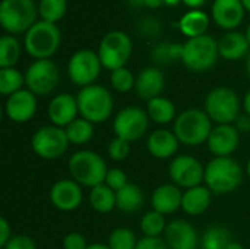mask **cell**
Returning <instances> with one entry per match:
<instances>
[{"label": "cell", "mask_w": 250, "mask_h": 249, "mask_svg": "<svg viewBox=\"0 0 250 249\" xmlns=\"http://www.w3.org/2000/svg\"><path fill=\"white\" fill-rule=\"evenodd\" d=\"M132 7H141V6H145V0H126Z\"/></svg>", "instance_id": "f907efd6"}, {"label": "cell", "mask_w": 250, "mask_h": 249, "mask_svg": "<svg viewBox=\"0 0 250 249\" xmlns=\"http://www.w3.org/2000/svg\"><path fill=\"white\" fill-rule=\"evenodd\" d=\"M249 50L246 35L239 31H229L218 40L220 56L226 60H240L249 54Z\"/></svg>", "instance_id": "cb8c5ba5"}, {"label": "cell", "mask_w": 250, "mask_h": 249, "mask_svg": "<svg viewBox=\"0 0 250 249\" xmlns=\"http://www.w3.org/2000/svg\"><path fill=\"white\" fill-rule=\"evenodd\" d=\"M25 84V75H22L15 68H1L0 69V92L3 95H12L22 90Z\"/></svg>", "instance_id": "e575fe53"}, {"label": "cell", "mask_w": 250, "mask_h": 249, "mask_svg": "<svg viewBox=\"0 0 250 249\" xmlns=\"http://www.w3.org/2000/svg\"><path fill=\"white\" fill-rule=\"evenodd\" d=\"M60 81V72L57 65L51 59L35 60L25 72L26 90L34 92L37 97L51 94Z\"/></svg>", "instance_id": "8fae6325"}, {"label": "cell", "mask_w": 250, "mask_h": 249, "mask_svg": "<svg viewBox=\"0 0 250 249\" xmlns=\"http://www.w3.org/2000/svg\"><path fill=\"white\" fill-rule=\"evenodd\" d=\"M83 198L82 186L73 179H62L57 181L50 189L51 204L60 211H72L76 210Z\"/></svg>", "instance_id": "2e32d148"}, {"label": "cell", "mask_w": 250, "mask_h": 249, "mask_svg": "<svg viewBox=\"0 0 250 249\" xmlns=\"http://www.w3.org/2000/svg\"><path fill=\"white\" fill-rule=\"evenodd\" d=\"M179 138L173 131L167 129H157L154 131L146 141V148L149 154L155 158H170L179 150Z\"/></svg>", "instance_id": "7402d4cb"}, {"label": "cell", "mask_w": 250, "mask_h": 249, "mask_svg": "<svg viewBox=\"0 0 250 249\" xmlns=\"http://www.w3.org/2000/svg\"><path fill=\"white\" fill-rule=\"evenodd\" d=\"M182 198L183 194L179 186H176L174 183H164L154 191L151 198V205L152 210L167 216V214H173L182 207Z\"/></svg>", "instance_id": "603a6c76"}, {"label": "cell", "mask_w": 250, "mask_h": 249, "mask_svg": "<svg viewBox=\"0 0 250 249\" xmlns=\"http://www.w3.org/2000/svg\"><path fill=\"white\" fill-rule=\"evenodd\" d=\"M164 241L170 249H196L199 238L195 227L186 220H174L167 225Z\"/></svg>", "instance_id": "ffe728a7"}, {"label": "cell", "mask_w": 250, "mask_h": 249, "mask_svg": "<svg viewBox=\"0 0 250 249\" xmlns=\"http://www.w3.org/2000/svg\"><path fill=\"white\" fill-rule=\"evenodd\" d=\"M245 6L242 0H214L212 19L214 22L227 31L237 28L245 18Z\"/></svg>", "instance_id": "ac0fdd59"}, {"label": "cell", "mask_w": 250, "mask_h": 249, "mask_svg": "<svg viewBox=\"0 0 250 249\" xmlns=\"http://www.w3.org/2000/svg\"><path fill=\"white\" fill-rule=\"evenodd\" d=\"M107 245L111 249H136L138 239L133 230L127 227H117L110 233Z\"/></svg>", "instance_id": "8d00e7d4"}, {"label": "cell", "mask_w": 250, "mask_h": 249, "mask_svg": "<svg viewBox=\"0 0 250 249\" xmlns=\"http://www.w3.org/2000/svg\"><path fill=\"white\" fill-rule=\"evenodd\" d=\"M177 26L183 35L189 38H196L207 34V29L209 26V18L201 9H190L180 18Z\"/></svg>", "instance_id": "484cf974"}, {"label": "cell", "mask_w": 250, "mask_h": 249, "mask_svg": "<svg viewBox=\"0 0 250 249\" xmlns=\"http://www.w3.org/2000/svg\"><path fill=\"white\" fill-rule=\"evenodd\" d=\"M21 57V44L15 35L4 34L0 38V69L13 68Z\"/></svg>", "instance_id": "1f68e13d"}, {"label": "cell", "mask_w": 250, "mask_h": 249, "mask_svg": "<svg viewBox=\"0 0 250 249\" xmlns=\"http://www.w3.org/2000/svg\"><path fill=\"white\" fill-rule=\"evenodd\" d=\"M233 125L236 126L239 134H248L250 132V116H248L246 113L239 114V117L236 119V122Z\"/></svg>", "instance_id": "bcb514c9"}, {"label": "cell", "mask_w": 250, "mask_h": 249, "mask_svg": "<svg viewBox=\"0 0 250 249\" xmlns=\"http://www.w3.org/2000/svg\"><path fill=\"white\" fill-rule=\"evenodd\" d=\"M110 82H111V87L116 91H119V92H129L130 90L135 88L136 76H133V73L125 66V68H120V69H116V70L111 72Z\"/></svg>", "instance_id": "74e56055"}, {"label": "cell", "mask_w": 250, "mask_h": 249, "mask_svg": "<svg viewBox=\"0 0 250 249\" xmlns=\"http://www.w3.org/2000/svg\"><path fill=\"white\" fill-rule=\"evenodd\" d=\"M38 15V4L35 0H1L0 3V25L10 34L26 32L35 22Z\"/></svg>", "instance_id": "8992f818"}, {"label": "cell", "mask_w": 250, "mask_h": 249, "mask_svg": "<svg viewBox=\"0 0 250 249\" xmlns=\"http://www.w3.org/2000/svg\"><path fill=\"white\" fill-rule=\"evenodd\" d=\"M148 128L149 116L138 106H129L122 109L113 120V131L116 136L127 142H135L141 139L146 134Z\"/></svg>", "instance_id": "4fadbf2b"}, {"label": "cell", "mask_w": 250, "mask_h": 249, "mask_svg": "<svg viewBox=\"0 0 250 249\" xmlns=\"http://www.w3.org/2000/svg\"><path fill=\"white\" fill-rule=\"evenodd\" d=\"M243 169L231 157H214L205 167V183L212 194L226 195L239 188Z\"/></svg>", "instance_id": "6da1fadb"}, {"label": "cell", "mask_w": 250, "mask_h": 249, "mask_svg": "<svg viewBox=\"0 0 250 249\" xmlns=\"http://www.w3.org/2000/svg\"><path fill=\"white\" fill-rule=\"evenodd\" d=\"M133 50V43L125 31L113 29L107 32L98 45V56L103 68L108 70H116L125 68L130 59Z\"/></svg>", "instance_id": "9c48e42d"}, {"label": "cell", "mask_w": 250, "mask_h": 249, "mask_svg": "<svg viewBox=\"0 0 250 249\" xmlns=\"http://www.w3.org/2000/svg\"><path fill=\"white\" fill-rule=\"evenodd\" d=\"M246 73H248V76L250 78V53L248 54V57H246Z\"/></svg>", "instance_id": "11a10c76"}, {"label": "cell", "mask_w": 250, "mask_h": 249, "mask_svg": "<svg viewBox=\"0 0 250 249\" xmlns=\"http://www.w3.org/2000/svg\"><path fill=\"white\" fill-rule=\"evenodd\" d=\"M212 201V192L208 186H195L190 189H186L183 192L182 198V208L189 216H201L204 214Z\"/></svg>", "instance_id": "d4e9b609"}, {"label": "cell", "mask_w": 250, "mask_h": 249, "mask_svg": "<svg viewBox=\"0 0 250 249\" xmlns=\"http://www.w3.org/2000/svg\"><path fill=\"white\" fill-rule=\"evenodd\" d=\"M144 192L136 183L129 182L125 188L116 192V207L125 214L136 213L144 205Z\"/></svg>", "instance_id": "4316f807"}, {"label": "cell", "mask_w": 250, "mask_h": 249, "mask_svg": "<svg viewBox=\"0 0 250 249\" xmlns=\"http://www.w3.org/2000/svg\"><path fill=\"white\" fill-rule=\"evenodd\" d=\"M173 132L182 144L196 147L208 141L212 132V120L205 110L188 109L176 117Z\"/></svg>", "instance_id": "7a4b0ae2"}, {"label": "cell", "mask_w": 250, "mask_h": 249, "mask_svg": "<svg viewBox=\"0 0 250 249\" xmlns=\"http://www.w3.org/2000/svg\"><path fill=\"white\" fill-rule=\"evenodd\" d=\"M167 223H166V216L152 210L146 213L141 219V232L144 236L148 238H161V235L166 232Z\"/></svg>", "instance_id": "d590c367"}, {"label": "cell", "mask_w": 250, "mask_h": 249, "mask_svg": "<svg viewBox=\"0 0 250 249\" xmlns=\"http://www.w3.org/2000/svg\"><path fill=\"white\" fill-rule=\"evenodd\" d=\"M231 242V233L223 226H212L201 238L202 249H226Z\"/></svg>", "instance_id": "d6a6232c"}, {"label": "cell", "mask_w": 250, "mask_h": 249, "mask_svg": "<svg viewBox=\"0 0 250 249\" xmlns=\"http://www.w3.org/2000/svg\"><path fill=\"white\" fill-rule=\"evenodd\" d=\"M146 113L149 119L155 123L166 125L170 123L176 116V107L173 101H170L166 97H157L148 101L146 104Z\"/></svg>", "instance_id": "83f0119b"}, {"label": "cell", "mask_w": 250, "mask_h": 249, "mask_svg": "<svg viewBox=\"0 0 250 249\" xmlns=\"http://www.w3.org/2000/svg\"><path fill=\"white\" fill-rule=\"evenodd\" d=\"M136 31L141 37L146 40H154L161 34V23L154 16H145L138 22Z\"/></svg>", "instance_id": "f35d334b"}, {"label": "cell", "mask_w": 250, "mask_h": 249, "mask_svg": "<svg viewBox=\"0 0 250 249\" xmlns=\"http://www.w3.org/2000/svg\"><path fill=\"white\" fill-rule=\"evenodd\" d=\"M182 0H164V4H167V6H176V4H179Z\"/></svg>", "instance_id": "db71d44e"}, {"label": "cell", "mask_w": 250, "mask_h": 249, "mask_svg": "<svg viewBox=\"0 0 250 249\" xmlns=\"http://www.w3.org/2000/svg\"><path fill=\"white\" fill-rule=\"evenodd\" d=\"M242 3H243V6H245V9L250 12V0H242Z\"/></svg>", "instance_id": "9f6ffc18"}, {"label": "cell", "mask_w": 250, "mask_h": 249, "mask_svg": "<svg viewBox=\"0 0 250 249\" xmlns=\"http://www.w3.org/2000/svg\"><path fill=\"white\" fill-rule=\"evenodd\" d=\"M166 79L161 69L155 66H149L142 69L135 82V91L141 100H145L146 103L152 98L161 97V92L164 91Z\"/></svg>", "instance_id": "44dd1931"}, {"label": "cell", "mask_w": 250, "mask_h": 249, "mask_svg": "<svg viewBox=\"0 0 250 249\" xmlns=\"http://www.w3.org/2000/svg\"><path fill=\"white\" fill-rule=\"evenodd\" d=\"M69 172L73 181L81 186L94 188L105 182L107 164L104 158L95 151L82 150L75 153L69 160Z\"/></svg>", "instance_id": "3957f363"}, {"label": "cell", "mask_w": 250, "mask_h": 249, "mask_svg": "<svg viewBox=\"0 0 250 249\" xmlns=\"http://www.w3.org/2000/svg\"><path fill=\"white\" fill-rule=\"evenodd\" d=\"M188 7H192V9H199L201 6H204V3L207 0H182Z\"/></svg>", "instance_id": "7dc6e473"}, {"label": "cell", "mask_w": 250, "mask_h": 249, "mask_svg": "<svg viewBox=\"0 0 250 249\" xmlns=\"http://www.w3.org/2000/svg\"><path fill=\"white\" fill-rule=\"evenodd\" d=\"M240 142V134L234 125H217L207 141L208 150L215 157H231Z\"/></svg>", "instance_id": "e0dca14e"}, {"label": "cell", "mask_w": 250, "mask_h": 249, "mask_svg": "<svg viewBox=\"0 0 250 249\" xmlns=\"http://www.w3.org/2000/svg\"><path fill=\"white\" fill-rule=\"evenodd\" d=\"M108 188H111L114 192L120 191L122 188H125L129 182H127V176L122 169H108L107 176H105V182H104Z\"/></svg>", "instance_id": "60d3db41"}, {"label": "cell", "mask_w": 250, "mask_h": 249, "mask_svg": "<svg viewBox=\"0 0 250 249\" xmlns=\"http://www.w3.org/2000/svg\"><path fill=\"white\" fill-rule=\"evenodd\" d=\"M63 248L64 249H86L88 244L82 233L70 232L63 238Z\"/></svg>", "instance_id": "7bdbcfd3"}, {"label": "cell", "mask_w": 250, "mask_h": 249, "mask_svg": "<svg viewBox=\"0 0 250 249\" xmlns=\"http://www.w3.org/2000/svg\"><path fill=\"white\" fill-rule=\"evenodd\" d=\"M246 172H248V176L250 178V158L249 161H248V166H246Z\"/></svg>", "instance_id": "680465c9"}, {"label": "cell", "mask_w": 250, "mask_h": 249, "mask_svg": "<svg viewBox=\"0 0 250 249\" xmlns=\"http://www.w3.org/2000/svg\"><path fill=\"white\" fill-rule=\"evenodd\" d=\"M130 153V142L116 136L110 141L108 144V156L114 161H122L125 160Z\"/></svg>", "instance_id": "ab89813d"}, {"label": "cell", "mask_w": 250, "mask_h": 249, "mask_svg": "<svg viewBox=\"0 0 250 249\" xmlns=\"http://www.w3.org/2000/svg\"><path fill=\"white\" fill-rule=\"evenodd\" d=\"M218 56V41L205 34L196 38H189L183 44L182 62L193 72H207L217 63Z\"/></svg>", "instance_id": "52a82bcc"}, {"label": "cell", "mask_w": 250, "mask_h": 249, "mask_svg": "<svg viewBox=\"0 0 250 249\" xmlns=\"http://www.w3.org/2000/svg\"><path fill=\"white\" fill-rule=\"evenodd\" d=\"M62 34L56 23L37 21L26 32L23 45L26 53L35 60L50 59L60 47Z\"/></svg>", "instance_id": "5b68a950"}, {"label": "cell", "mask_w": 250, "mask_h": 249, "mask_svg": "<svg viewBox=\"0 0 250 249\" xmlns=\"http://www.w3.org/2000/svg\"><path fill=\"white\" fill-rule=\"evenodd\" d=\"M81 117L89 120L91 123L105 122L113 112V95L103 85H88L81 88L76 95Z\"/></svg>", "instance_id": "277c9868"}, {"label": "cell", "mask_w": 250, "mask_h": 249, "mask_svg": "<svg viewBox=\"0 0 250 249\" xmlns=\"http://www.w3.org/2000/svg\"><path fill=\"white\" fill-rule=\"evenodd\" d=\"M89 205L101 214H107L116 208V192L105 183L94 186L89 192Z\"/></svg>", "instance_id": "f1b7e54d"}, {"label": "cell", "mask_w": 250, "mask_h": 249, "mask_svg": "<svg viewBox=\"0 0 250 249\" xmlns=\"http://www.w3.org/2000/svg\"><path fill=\"white\" fill-rule=\"evenodd\" d=\"M226 249H245L243 248V245L242 244H239V242H236V241H231L230 244H229V247Z\"/></svg>", "instance_id": "f5cc1de1"}, {"label": "cell", "mask_w": 250, "mask_h": 249, "mask_svg": "<svg viewBox=\"0 0 250 249\" xmlns=\"http://www.w3.org/2000/svg\"><path fill=\"white\" fill-rule=\"evenodd\" d=\"M246 40H248V43H249V45H250V23L248 25V28H246Z\"/></svg>", "instance_id": "6f0895ef"}, {"label": "cell", "mask_w": 250, "mask_h": 249, "mask_svg": "<svg viewBox=\"0 0 250 249\" xmlns=\"http://www.w3.org/2000/svg\"><path fill=\"white\" fill-rule=\"evenodd\" d=\"M37 95L29 90H21L7 97L4 103L6 116L15 123H26L37 113Z\"/></svg>", "instance_id": "9a60e30c"}, {"label": "cell", "mask_w": 250, "mask_h": 249, "mask_svg": "<svg viewBox=\"0 0 250 249\" xmlns=\"http://www.w3.org/2000/svg\"><path fill=\"white\" fill-rule=\"evenodd\" d=\"M12 239V229L6 219H0V247L4 248L6 244Z\"/></svg>", "instance_id": "f6af8a7d"}, {"label": "cell", "mask_w": 250, "mask_h": 249, "mask_svg": "<svg viewBox=\"0 0 250 249\" xmlns=\"http://www.w3.org/2000/svg\"><path fill=\"white\" fill-rule=\"evenodd\" d=\"M67 10V0H40L38 15L41 21L57 23Z\"/></svg>", "instance_id": "836d02e7"}, {"label": "cell", "mask_w": 250, "mask_h": 249, "mask_svg": "<svg viewBox=\"0 0 250 249\" xmlns=\"http://www.w3.org/2000/svg\"><path fill=\"white\" fill-rule=\"evenodd\" d=\"M164 4V0H145V6L149 9H158Z\"/></svg>", "instance_id": "c3c4849f"}, {"label": "cell", "mask_w": 250, "mask_h": 249, "mask_svg": "<svg viewBox=\"0 0 250 249\" xmlns=\"http://www.w3.org/2000/svg\"><path fill=\"white\" fill-rule=\"evenodd\" d=\"M69 138L64 128L56 125L41 126L31 138V147L34 153L45 160H54L62 157L69 148Z\"/></svg>", "instance_id": "30bf717a"}, {"label": "cell", "mask_w": 250, "mask_h": 249, "mask_svg": "<svg viewBox=\"0 0 250 249\" xmlns=\"http://www.w3.org/2000/svg\"><path fill=\"white\" fill-rule=\"evenodd\" d=\"M182 53H183V44L177 43H158L151 50V59L157 65H170L176 60L182 62Z\"/></svg>", "instance_id": "f546056e"}, {"label": "cell", "mask_w": 250, "mask_h": 249, "mask_svg": "<svg viewBox=\"0 0 250 249\" xmlns=\"http://www.w3.org/2000/svg\"><path fill=\"white\" fill-rule=\"evenodd\" d=\"M64 131L67 134L70 144L83 145L88 144L94 136V123H91L83 117H78L67 128H64Z\"/></svg>", "instance_id": "4dcf8cb0"}, {"label": "cell", "mask_w": 250, "mask_h": 249, "mask_svg": "<svg viewBox=\"0 0 250 249\" xmlns=\"http://www.w3.org/2000/svg\"><path fill=\"white\" fill-rule=\"evenodd\" d=\"M205 112L217 125H233L240 114L239 95L229 87H217L205 98Z\"/></svg>", "instance_id": "ba28073f"}, {"label": "cell", "mask_w": 250, "mask_h": 249, "mask_svg": "<svg viewBox=\"0 0 250 249\" xmlns=\"http://www.w3.org/2000/svg\"><path fill=\"white\" fill-rule=\"evenodd\" d=\"M1 249H37V244L28 235H15Z\"/></svg>", "instance_id": "b9f144b4"}, {"label": "cell", "mask_w": 250, "mask_h": 249, "mask_svg": "<svg viewBox=\"0 0 250 249\" xmlns=\"http://www.w3.org/2000/svg\"><path fill=\"white\" fill-rule=\"evenodd\" d=\"M101 68L103 65L98 53L89 48H82L73 53L69 59L67 75L75 85L83 88L95 82V79L100 76Z\"/></svg>", "instance_id": "7c38bea8"}, {"label": "cell", "mask_w": 250, "mask_h": 249, "mask_svg": "<svg viewBox=\"0 0 250 249\" xmlns=\"http://www.w3.org/2000/svg\"><path fill=\"white\" fill-rule=\"evenodd\" d=\"M78 100L67 92L56 95L48 104V119L59 128H67L75 119H78Z\"/></svg>", "instance_id": "d6986e66"}, {"label": "cell", "mask_w": 250, "mask_h": 249, "mask_svg": "<svg viewBox=\"0 0 250 249\" xmlns=\"http://www.w3.org/2000/svg\"><path fill=\"white\" fill-rule=\"evenodd\" d=\"M86 249H111L108 245H105V244H91V245H88V248Z\"/></svg>", "instance_id": "816d5d0a"}, {"label": "cell", "mask_w": 250, "mask_h": 249, "mask_svg": "<svg viewBox=\"0 0 250 249\" xmlns=\"http://www.w3.org/2000/svg\"><path fill=\"white\" fill-rule=\"evenodd\" d=\"M168 175L176 186L190 189L199 186L205 179V167L192 156H177L170 163Z\"/></svg>", "instance_id": "5bb4252c"}, {"label": "cell", "mask_w": 250, "mask_h": 249, "mask_svg": "<svg viewBox=\"0 0 250 249\" xmlns=\"http://www.w3.org/2000/svg\"><path fill=\"white\" fill-rule=\"evenodd\" d=\"M243 109H245V113L250 116V90L246 92L245 95V100H243Z\"/></svg>", "instance_id": "681fc988"}, {"label": "cell", "mask_w": 250, "mask_h": 249, "mask_svg": "<svg viewBox=\"0 0 250 249\" xmlns=\"http://www.w3.org/2000/svg\"><path fill=\"white\" fill-rule=\"evenodd\" d=\"M136 249H168L167 244L161 238H148L144 236L138 241Z\"/></svg>", "instance_id": "ee69618b"}]
</instances>
